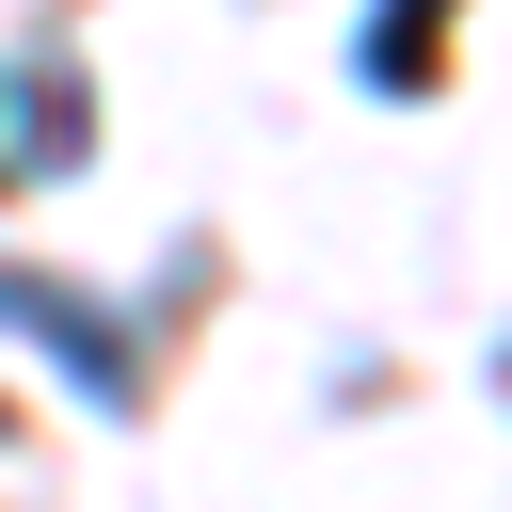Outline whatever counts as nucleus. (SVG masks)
I'll return each instance as SVG.
<instances>
[{
    "instance_id": "f257e3e1",
    "label": "nucleus",
    "mask_w": 512,
    "mask_h": 512,
    "mask_svg": "<svg viewBox=\"0 0 512 512\" xmlns=\"http://www.w3.org/2000/svg\"><path fill=\"white\" fill-rule=\"evenodd\" d=\"M432 32H448V0H384L368 48H352V80H368V96H416V80H432Z\"/></svg>"
},
{
    "instance_id": "f03ea898",
    "label": "nucleus",
    "mask_w": 512,
    "mask_h": 512,
    "mask_svg": "<svg viewBox=\"0 0 512 512\" xmlns=\"http://www.w3.org/2000/svg\"><path fill=\"white\" fill-rule=\"evenodd\" d=\"M80 144H96V128H80V80H64V64H32V80H16V160H32V176H64Z\"/></svg>"
}]
</instances>
